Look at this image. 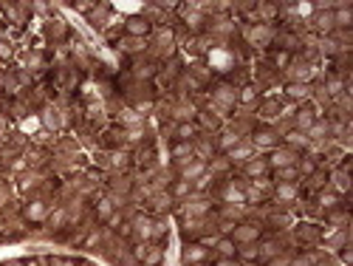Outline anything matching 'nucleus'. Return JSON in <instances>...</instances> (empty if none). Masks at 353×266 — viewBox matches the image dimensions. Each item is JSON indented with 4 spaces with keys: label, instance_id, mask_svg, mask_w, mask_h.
I'll return each instance as SVG.
<instances>
[{
    "label": "nucleus",
    "instance_id": "nucleus-32",
    "mask_svg": "<svg viewBox=\"0 0 353 266\" xmlns=\"http://www.w3.org/2000/svg\"><path fill=\"white\" fill-rule=\"evenodd\" d=\"M215 266H243V264H240V261H235V258H221Z\"/></svg>",
    "mask_w": 353,
    "mask_h": 266
},
{
    "label": "nucleus",
    "instance_id": "nucleus-7",
    "mask_svg": "<svg viewBox=\"0 0 353 266\" xmlns=\"http://www.w3.org/2000/svg\"><path fill=\"white\" fill-rule=\"evenodd\" d=\"M274 198H277L280 204H294V198H297V184H277Z\"/></svg>",
    "mask_w": 353,
    "mask_h": 266
},
{
    "label": "nucleus",
    "instance_id": "nucleus-20",
    "mask_svg": "<svg viewBox=\"0 0 353 266\" xmlns=\"http://www.w3.org/2000/svg\"><path fill=\"white\" fill-rule=\"evenodd\" d=\"M215 99H221V102H223L221 108L232 105V102H235V88H229V85H221V88L215 91Z\"/></svg>",
    "mask_w": 353,
    "mask_h": 266
},
{
    "label": "nucleus",
    "instance_id": "nucleus-14",
    "mask_svg": "<svg viewBox=\"0 0 353 266\" xmlns=\"http://www.w3.org/2000/svg\"><path fill=\"white\" fill-rule=\"evenodd\" d=\"M265 170H268V164H265V161H260V159H252V161H246V176H252V178H260V176H265Z\"/></svg>",
    "mask_w": 353,
    "mask_h": 266
},
{
    "label": "nucleus",
    "instance_id": "nucleus-6",
    "mask_svg": "<svg viewBox=\"0 0 353 266\" xmlns=\"http://www.w3.org/2000/svg\"><path fill=\"white\" fill-rule=\"evenodd\" d=\"M201 176H206V164H203V161H189V164L184 167V173H181V178H184V181H189V184H192V181H198Z\"/></svg>",
    "mask_w": 353,
    "mask_h": 266
},
{
    "label": "nucleus",
    "instance_id": "nucleus-26",
    "mask_svg": "<svg viewBox=\"0 0 353 266\" xmlns=\"http://www.w3.org/2000/svg\"><path fill=\"white\" fill-rule=\"evenodd\" d=\"M297 173H305V176H314V173H317V164H314V159H308V156H305V159L300 161V167H297Z\"/></svg>",
    "mask_w": 353,
    "mask_h": 266
},
{
    "label": "nucleus",
    "instance_id": "nucleus-24",
    "mask_svg": "<svg viewBox=\"0 0 353 266\" xmlns=\"http://www.w3.org/2000/svg\"><path fill=\"white\" fill-rule=\"evenodd\" d=\"M238 142H240V133H238V131H226V133L221 136V147H223V150H232Z\"/></svg>",
    "mask_w": 353,
    "mask_h": 266
},
{
    "label": "nucleus",
    "instance_id": "nucleus-29",
    "mask_svg": "<svg viewBox=\"0 0 353 266\" xmlns=\"http://www.w3.org/2000/svg\"><path fill=\"white\" fill-rule=\"evenodd\" d=\"M285 136H288V142L291 144H308V139H305L302 133H285Z\"/></svg>",
    "mask_w": 353,
    "mask_h": 266
},
{
    "label": "nucleus",
    "instance_id": "nucleus-9",
    "mask_svg": "<svg viewBox=\"0 0 353 266\" xmlns=\"http://www.w3.org/2000/svg\"><path fill=\"white\" fill-rule=\"evenodd\" d=\"M328 131H331V122H325V119H317V122L311 125L308 131H305V139H328Z\"/></svg>",
    "mask_w": 353,
    "mask_h": 266
},
{
    "label": "nucleus",
    "instance_id": "nucleus-25",
    "mask_svg": "<svg viewBox=\"0 0 353 266\" xmlns=\"http://www.w3.org/2000/svg\"><path fill=\"white\" fill-rule=\"evenodd\" d=\"M339 204V195L331 190V193H322L319 195V207H325V210H334V207Z\"/></svg>",
    "mask_w": 353,
    "mask_h": 266
},
{
    "label": "nucleus",
    "instance_id": "nucleus-12",
    "mask_svg": "<svg viewBox=\"0 0 353 266\" xmlns=\"http://www.w3.org/2000/svg\"><path fill=\"white\" fill-rule=\"evenodd\" d=\"M215 249H218V255H221V258H235V255H238V244H235L232 238L215 241Z\"/></svg>",
    "mask_w": 353,
    "mask_h": 266
},
{
    "label": "nucleus",
    "instance_id": "nucleus-34",
    "mask_svg": "<svg viewBox=\"0 0 353 266\" xmlns=\"http://www.w3.org/2000/svg\"><path fill=\"white\" fill-rule=\"evenodd\" d=\"M6 266H23V264H20V261H9Z\"/></svg>",
    "mask_w": 353,
    "mask_h": 266
},
{
    "label": "nucleus",
    "instance_id": "nucleus-11",
    "mask_svg": "<svg viewBox=\"0 0 353 266\" xmlns=\"http://www.w3.org/2000/svg\"><path fill=\"white\" fill-rule=\"evenodd\" d=\"M252 159H255L252 144H235L229 150V161H252Z\"/></svg>",
    "mask_w": 353,
    "mask_h": 266
},
{
    "label": "nucleus",
    "instance_id": "nucleus-23",
    "mask_svg": "<svg viewBox=\"0 0 353 266\" xmlns=\"http://www.w3.org/2000/svg\"><path fill=\"white\" fill-rule=\"evenodd\" d=\"M285 94H288V97H294V99H302V97H308V94H311V88H308V85L294 82V85H285Z\"/></svg>",
    "mask_w": 353,
    "mask_h": 266
},
{
    "label": "nucleus",
    "instance_id": "nucleus-22",
    "mask_svg": "<svg viewBox=\"0 0 353 266\" xmlns=\"http://www.w3.org/2000/svg\"><path fill=\"white\" fill-rule=\"evenodd\" d=\"M26 218H31V221H43V218H45V207H43V201H34V204H28Z\"/></svg>",
    "mask_w": 353,
    "mask_h": 266
},
{
    "label": "nucleus",
    "instance_id": "nucleus-33",
    "mask_svg": "<svg viewBox=\"0 0 353 266\" xmlns=\"http://www.w3.org/2000/svg\"><path fill=\"white\" fill-rule=\"evenodd\" d=\"M243 99H246V102H249V99H255V88H246V91H243Z\"/></svg>",
    "mask_w": 353,
    "mask_h": 266
},
{
    "label": "nucleus",
    "instance_id": "nucleus-16",
    "mask_svg": "<svg viewBox=\"0 0 353 266\" xmlns=\"http://www.w3.org/2000/svg\"><path fill=\"white\" fill-rule=\"evenodd\" d=\"M249 37H252V43L265 45L268 40H271V28H268V26H257V28H252V31H249Z\"/></svg>",
    "mask_w": 353,
    "mask_h": 266
},
{
    "label": "nucleus",
    "instance_id": "nucleus-36",
    "mask_svg": "<svg viewBox=\"0 0 353 266\" xmlns=\"http://www.w3.org/2000/svg\"><path fill=\"white\" fill-rule=\"evenodd\" d=\"M314 266H325V264H322V261H319V264H314Z\"/></svg>",
    "mask_w": 353,
    "mask_h": 266
},
{
    "label": "nucleus",
    "instance_id": "nucleus-2",
    "mask_svg": "<svg viewBox=\"0 0 353 266\" xmlns=\"http://www.w3.org/2000/svg\"><path fill=\"white\" fill-rule=\"evenodd\" d=\"M265 164H271V167H277V170H280V167H294V164H297V150H288V147L274 150Z\"/></svg>",
    "mask_w": 353,
    "mask_h": 266
},
{
    "label": "nucleus",
    "instance_id": "nucleus-28",
    "mask_svg": "<svg viewBox=\"0 0 353 266\" xmlns=\"http://www.w3.org/2000/svg\"><path fill=\"white\" fill-rule=\"evenodd\" d=\"M189 190H192V184H189V181H184V178H181V181H178V184H176V190H173V195H176V198H181V195H186V193H189Z\"/></svg>",
    "mask_w": 353,
    "mask_h": 266
},
{
    "label": "nucleus",
    "instance_id": "nucleus-10",
    "mask_svg": "<svg viewBox=\"0 0 353 266\" xmlns=\"http://www.w3.org/2000/svg\"><path fill=\"white\" fill-rule=\"evenodd\" d=\"M124 28H127V31H130L136 40H139L141 34H147V31H150V23H147L144 17H130L127 23H124Z\"/></svg>",
    "mask_w": 353,
    "mask_h": 266
},
{
    "label": "nucleus",
    "instance_id": "nucleus-15",
    "mask_svg": "<svg viewBox=\"0 0 353 266\" xmlns=\"http://www.w3.org/2000/svg\"><path fill=\"white\" fill-rule=\"evenodd\" d=\"M314 264H319L317 252H302V255H297V258L288 261V266H314Z\"/></svg>",
    "mask_w": 353,
    "mask_h": 266
},
{
    "label": "nucleus",
    "instance_id": "nucleus-19",
    "mask_svg": "<svg viewBox=\"0 0 353 266\" xmlns=\"http://www.w3.org/2000/svg\"><path fill=\"white\" fill-rule=\"evenodd\" d=\"M311 74H314V68H311V65H294V68H291V77L300 82V85H305V82L311 80Z\"/></svg>",
    "mask_w": 353,
    "mask_h": 266
},
{
    "label": "nucleus",
    "instance_id": "nucleus-21",
    "mask_svg": "<svg viewBox=\"0 0 353 266\" xmlns=\"http://www.w3.org/2000/svg\"><path fill=\"white\" fill-rule=\"evenodd\" d=\"M331 181H334L336 193H348V187H351V181H348V173H345V170L334 173V176H331Z\"/></svg>",
    "mask_w": 353,
    "mask_h": 266
},
{
    "label": "nucleus",
    "instance_id": "nucleus-1",
    "mask_svg": "<svg viewBox=\"0 0 353 266\" xmlns=\"http://www.w3.org/2000/svg\"><path fill=\"white\" fill-rule=\"evenodd\" d=\"M257 238H260V230L252 227V224H240V227L232 230V241H235L238 247H243V244H255Z\"/></svg>",
    "mask_w": 353,
    "mask_h": 266
},
{
    "label": "nucleus",
    "instance_id": "nucleus-13",
    "mask_svg": "<svg viewBox=\"0 0 353 266\" xmlns=\"http://www.w3.org/2000/svg\"><path fill=\"white\" fill-rule=\"evenodd\" d=\"M297 178H300L297 167H280L277 170V184H297Z\"/></svg>",
    "mask_w": 353,
    "mask_h": 266
},
{
    "label": "nucleus",
    "instance_id": "nucleus-18",
    "mask_svg": "<svg viewBox=\"0 0 353 266\" xmlns=\"http://www.w3.org/2000/svg\"><path fill=\"white\" fill-rule=\"evenodd\" d=\"M351 23H353V14H351V9H339V11H334V26H339V28H351Z\"/></svg>",
    "mask_w": 353,
    "mask_h": 266
},
{
    "label": "nucleus",
    "instance_id": "nucleus-27",
    "mask_svg": "<svg viewBox=\"0 0 353 266\" xmlns=\"http://www.w3.org/2000/svg\"><path fill=\"white\" fill-rule=\"evenodd\" d=\"M345 241H348V230H339L334 238H331V249H342Z\"/></svg>",
    "mask_w": 353,
    "mask_h": 266
},
{
    "label": "nucleus",
    "instance_id": "nucleus-4",
    "mask_svg": "<svg viewBox=\"0 0 353 266\" xmlns=\"http://www.w3.org/2000/svg\"><path fill=\"white\" fill-rule=\"evenodd\" d=\"M317 122V114H314V108H300V111H294V125H297V131H308L311 125Z\"/></svg>",
    "mask_w": 353,
    "mask_h": 266
},
{
    "label": "nucleus",
    "instance_id": "nucleus-31",
    "mask_svg": "<svg viewBox=\"0 0 353 266\" xmlns=\"http://www.w3.org/2000/svg\"><path fill=\"white\" fill-rule=\"evenodd\" d=\"M322 51H325V54H334L336 51V43L331 40V37H325V40H322Z\"/></svg>",
    "mask_w": 353,
    "mask_h": 266
},
{
    "label": "nucleus",
    "instance_id": "nucleus-8",
    "mask_svg": "<svg viewBox=\"0 0 353 266\" xmlns=\"http://www.w3.org/2000/svg\"><path fill=\"white\" fill-rule=\"evenodd\" d=\"M314 26H317V31L319 34H331V31H334V11H322V14H317V17H314Z\"/></svg>",
    "mask_w": 353,
    "mask_h": 266
},
{
    "label": "nucleus",
    "instance_id": "nucleus-3",
    "mask_svg": "<svg viewBox=\"0 0 353 266\" xmlns=\"http://www.w3.org/2000/svg\"><path fill=\"white\" fill-rule=\"evenodd\" d=\"M297 238H300L302 244H311V247H314V244L322 241V230L314 227V224H300V227H297Z\"/></svg>",
    "mask_w": 353,
    "mask_h": 266
},
{
    "label": "nucleus",
    "instance_id": "nucleus-17",
    "mask_svg": "<svg viewBox=\"0 0 353 266\" xmlns=\"http://www.w3.org/2000/svg\"><path fill=\"white\" fill-rule=\"evenodd\" d=\"M255 144L257 147H274L277 144V136L271 131H257L255 133Z\"/></svg>",
    "mask_w": 353,
    "mask_h": 266
},
{
    "label": "nucleus",
    "instance_id": "nucleus-35",
    "mask_svg": "<svg viewBox=\"0 0 353 266\" xmlns=\"http://www.w3.org/2000/svg\"><path fill=\"white\" fill-rule=\"evenodd\" d=\"M192 266H209V264H192Z\"/></svg>",
    "mask_w": 353,
    "mask_h": 266
},
{
    "label": "nucleus",
    "instance_id": "nucleus-5",
    "mask_svg": "<svg viewBox=\"0 0 353 266\" xmlns=\"http://www.w3.org/2000/svg\"><path fill=\"white\" fill-rule=\"evenodd\" d=\"M203 258H206V247H203V244H186V247H184V261L189 266H192V264H203Z\"/></svg>",
    "mask_w": 353,
    "mask_h": 266
},
{
    "label": "nucleus",
    "instance_id": "nucleus-30",
    "mask_svg": "<svg viewBox=\"0 0 353 266\" xmlns=\"http://www.w3.org/2000/svg\"><path fill=\"white\" fill-rule=\"evenodd\" d=\"M192 133H195V128H192V125H181V128H178V136H181V139H189V136H192Z\"/></svg>",
    "mask_w": 353,
    "mask_h": 266
}]
</instances>
